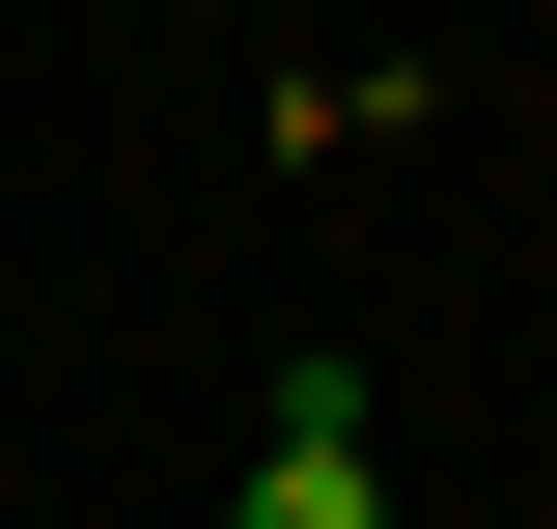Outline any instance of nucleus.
Listing matches in <instances>:
<instances>
[{"instance_id": "obj_1", "label": "nucleus", "mask_w": 557, "mask_h": 529, "mask_svg": "<svg viewBox=\"0 0 557 529\" xmlns=\"http://www.w3.org/2000/svg\"><path fill=\"white\" fill-rule=\"evenodd\" d=\"M223 529H391V473H362V391H335V362L278 391V446L223 473Z\"/></svg>"}]
</instances>
